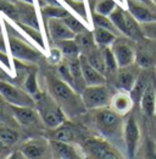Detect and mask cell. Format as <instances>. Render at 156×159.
<instances>
[{
    "label": "cell",
    "instance_id": "277c9868",
    "mask_svg": "<svg viewBox=\"0 0 156 159\" xmlns=\"http://www.w3.org/2000/svg\"><path fill=\"white\" fill-rule=\"evenodd\" d=\"M110 19L121 32V34L131 38L132 40H141L144 37L140 22L134 19V16L122 6L117 5V7L111 12Z\"/></svg>",
    "mask_w": 156,
    "mask_h": 159
},
{
    "label": "cell",
    "instance_id": "1f68e13d",
    "mask_svg": "<svg viewBox=\"0 0 156 159\" xmlns=\"http://www.w3.org/2000/svg\"><path fill=\"white\" fill-rule=\"evenodd\" d=\"M40 12L46 19H51V17L62 19L68 12V9H66L63 5H44L41 6Z\"/></svg>",
    "mask_w": 156,
    "mask_h": 159
},
{
    "label": "cell",
    "instance_id": "9c48e42d",
    "mask_svg": "<svg viewBox=\"0 0 156 159\" xmlns=\"http://www.w3.org/2000/svg\"><path fill=\"white\" fill-rule=\"evenodd\" d=\"M111 50L116 58L118 67H126L136 62V48L133 42L128 37H117L114 44L111 45Z\"/></svg>",
    "mask_w": 156,
    "mask_h": 159
},
{
    "label": "cell",
    "instance_id": "5b68a950",
    "mask_svg": "<svg viewBox=\"0 0 156 159\" xmlns=\"http://www.w3.org/2000/svg\"><path fill=\"white\" fill-rule=\"evenodd\" d=\"M82 151L88 158L94 159H117L122 156L116 148L106 139L89 137L82 143Z\"/></svg>",
    "mask_w": 156,
    "mask_h": 159
},
{
    "label": "cell",
    "instance_id": "cb8c5ba5",
    "mask_svg": "<svg viewBox=\"0 0 156 159\" xmlns=\"http://www.w3.org/2000/svg\"><path fill=\"white\" fill-rule=\"evenodd\" d=\"M88 61L93 67H95L98 71L104 74L106 76V65H105V57H104V48L102 47H95L89 53L84 54Z\"/></svg>",
    "mask_w": 156,
    "mask_h": 159
},
{
    "label": "cell",
    "instance_id": "8d00e7d4",
    "mask_svg": "<svg viewBox=\"0 0 156 159\" xmlns=\"http://www.w3.org/2000/svg\"><path fill=\"white\" fill-rule=\"evenodd\" d=\"M63 5H67L71 7L76 14H78L83 20H87V11H85V5L83 0H61Z\"/></svg>",
    "mask_w": 156,
    "mask_h": 159
},
{
    "label": "cell",
    "instance_id": "8992f818",
    "mask_svg": "<svg viewBox=\"0 0 156 159\" xmlns=\"http://www.w3.org/2000/svg\"><path fill=\"white\" fill-rule=\"evenodd\" d=\"M82 99L88 110H95L99 108L109 107L111 103L112 94L110 88L105 84H95V86H87L82 93Z\"/></svg>",
    "mask_w": 156,
    "mask_h": 159
},
{
    "label": "cell",
    "instance_id": "6da1fadb",
    "mask_svg": "<svg viewBox=\"0 0 156 159\" xmlns=\"http://www.w3.org/2000/svg\"><path fill=\"white\" fill-rule=\"evenodd\" d=\"M46 84L48 92L67 116L75 118L88 110L83 103L80 93H78L71 84L65 82L60 76L49 74L46 76Z\"/></svg>",
    "mask_w": 156,
    "mask_h": 159
},
{
    "label": "cell",
    "instance_id": "836d02e7",
    "mask_svg": "<svg viewBox=\"0 0 156 159\" xmlns=\"http://www.w3.org/2000/svg\"><path fill=\"white\" fill-rule=\"evenodd\" d=\"M62 20L65 21V23L68 26V28H70L72 32H75V34L80 33V32H84V31L88 30L87 26L79 20V19H77L76 16H73L70 11L66 14V16L62 17Z\"/></svg>",
    "mask_w": 156,
    "mask_h": 159
},
{
    "label": "cell",
    "instance_id": "f35d334b",
    "mask_svg": "<svg viewBox=\"0 0 156 159\" xmlns=\"http://www.w3.org/2000/svg\"><path fill=\"white\" fill-rule=\"evenodd\" d=\"M140 25H141L144 37L148 39L156 40V21L145 22V23H140Z\"/></svg>",
    "mask_w": 156,
    "mask_h": 159
},
{
    "label": "cell",
    "instance_id": "52a82bcc",
    "mask_svg": "<svg viewBox=\"0 0 156 159\" xmlns=\"http://www.w3.org/2000/svg\"><path fill=\"white\" fill-rule=\"evenodd\" d=\"M0 96L10 105L36 108V100L31 93L12 84L10 81L0 80Z\"/></svg>",
    "mask_w": 156,
    "mask_h": 159
},
{
    "label": "cell",
    "instance_id": "484cf974",
    "mask_svg": "<svg viewBox=\"0 0 156 159\" xmlns=\"http://www.w3.org/2000/svg\"><path fill=\"white\" fill-rule=\"evenodd\" d=\"M14 22H15V25L17 26L16 28L22 32V34L27 36L28 38H31L34 43H37L39 47H40L41 52H45V43H44L43 36H41V33H40V30H37V28H34V27H32V26L24 25V23L19 22V21H14Z\"/></svg>",
    "mask_w": 156,
    "mask_h": 159
},
{
    "label": "cell",
    "instance_id": "7402d4cb",
    "mask_svg": "<svg viewBox=\"0 0 156 159\" xmlns=\"http://www.w3.org/2000/svg\"><path fill=\"white\" fill-rule=\"evenodd\" d=\"M67 60H68L71 75H72V80H73V88L77 91L78 93H82V91L87 87V82H85L83 72H82V66H80L79 57Z\"/></svg>",
    "mask_w": 156,
    "mask_h": 159
},
{
    "label": "cell",
    "instance_id": "816d5d0a",
    "mask_svg": "<svg viewBox=\"0 0 156 159\" xmlns=\"http://www.w3.org/2000/svg\"><path fill=\"white\" fill-rule=\"evenodd\" d=\"M118 1H121V0H118Z\"/></svg>",
    "mask_w": 156,
    "mask_h": 159
},
{
    "label": "cell",
    "instance_id": "4fadbf2b",
    "mask_svg": "<svg viewBox=\"0 0 156 159\" xmlns=\"http://www.w3.org/2000/svg\"><path fill=\"white\" fill-rule=\"evenodd\" d=\"M140 71H141V67L136 62L129 65V66H126V67H119L116 76H115L116 87L118 89L131 92V89L133 88Z\"/></svg>",
    "mask_w": 156,
    "mask_h": 159
},
{
    "label": "cell",
    "instance_id": "9a60e30c",
    "mask_svg": "<svg viewBox=\"0 0 156 159\" xmlns=\"http://www.w3.org/2000/svg\"><path fill=\"white\" fill-rule=\"evenodd\" d=\"M12 113L16 121L20 126L29 127V126H37L39 122V113L36 108L32 107H16L11 105Z\"/></svg>",
    "mask_w": 156,
    "mask_h": 159
},
{
    "label": "cell",
    "instance_id": "8fae6325",
    "mask_svg": "<svg viewBox=\"0 0 156 159\" xmlns=\"http://www.w3.org/2000/svg\"><path fill=\"white\" fill-rule=\"evenodd\" d=\"M123 141H124V146H126L128 157L129 158L134 157L136 149H138V146H139V141H140V131H139L136 118L133 115H129L128 119L124 122Z\"/></svg>",
    "mask_w": 156,
    "mask_h": 159
},
{
    "label": "cell",
    "instance_id": "5bb4252c",
    "mask_svg": "<svg viewBox=\"0 0 156 159\" xmlns=\"http://www.w3.org/2000/svg\"><path fill=\"white\" fill-rule=\"evenodd\" d=\"M48 33L50 34L51 39L55 43L58 40L72 39L76 36L75 32H72L68 28V26L65 23V21L62 19H56V17L48 19Z\"/></svg>",
    "mask_w": 156,
    "mask_h": 159
},
{
    "label": "cell",
    "instance_id": "b9f144b4",
    "mask_svg": "<svg viewBox=\"0 0 156 159\" xmlns=\"http://www.w3.org/2000/svg\"><path fill=\"white\" fill-rule=\"evenodd\" d=\"M0 62H2L5 66H7V67H10V62H9V57H7V54L6 53H2V52H0Z\"/></svg>",
    "mask_w": 156,
    "mask_h": 159
},
{
    "label": "cell",
    "instance_id": "ffe728a7",
    "mask_svg": "<svg viewBox=\"0 0 156 159\" xmlns=\"http://www.w3.org/2000/svg\"><path fill=\"white\" fill-rule=\"evenodd\" d=\"M140 109L143 111V114L148 118H151L155 115L156 111V94H155V88L153 82L146 87V89L144 91L140 102H139Z\"/></svg>",
    "mask_w": 156,
    "mask_h": 159
},
{
    "label": "cell",
    "instance_id": "4dcf8cb0",
    "mask_svg": "<svg viewBox=\"0 0 156 159\" xmlns=\"http://www.w3.org/2000/svg\"><path fill=\"white\" fill-rule=\"evenodd\" d=\"M92 23H93L94 27H102V28L112 31L114 33H116L117 36L121 34V32L117 30V27L111 21L110 16H105V15H101L97 11H93L92 12Z\"/></svg>",
    "mask_w": 156,
    "mask_h": 159
},
{
    "label": "cell",
    "instance_id": "f546056e",
    "mask_svg": "<svg viewBox=\"0 0 156 159\" xmlns=\"http://www.w3.org/2000/svg\"><path fill=\"white\" fill-rule=\"evenodd\" d=\"M77 131L75 130V127L72 126V124L65 121L61 126H58V129L54 130L51 139H58V141H65V142H72L73 139H76Z\"/></svg>",
    "mask_w": 156,
    "mask_h": 159
},
{
    "label": "cell",
    "instance_id": "ba28073f",
    "mask_svg": "<svg viewBox=\"0 0 156 159\" xmlns=\"http://www.w3.org/2000/svg\"><path fill=\"white\" fill-rule=\"evenodd\" d=\"M7 43H9V47H10L11 55L14 57V59H17L19 61L36 64L41 58L40 52L36 50L32 45L27 44L24 40L19 38V36H16V34L9 33Z\"/></svg>",
    "mask_w": 156,
    "mask_h": 159
},
{
    "label": "cell",
    "instance_id": "f907efd6",
    "mask_svg": "<svg viewBox=\"0 0 156 159\" xmlns=\"http://www.w3.org/2000/svg\"><path fill=\"white\" fill-rule=\"evenodd\" d=\"M0 32H1V22H0Z\"/></svg>",
    "mask_w": 156,
    "mask_h": 159
},
{
    "label": "cell",
    "instance_id": "ee69618b",
    "mask_svg": "<svg viewBox=\"0 0 156 159\" xmlns=\"http://www.w3.org/2000/svg\"><path fill=\"white\" fill-rule=\"evenodd\" d=\"M6 147H9V146H6L5 143H2V142L0 141V154L6 153Z\"/></svg>",
    "mask_w": 156,
    "mask_h": 159
},
{
    "label": "cell",
    "instance_id": "ac0fdd59",
    "mask_svg": "<svg viewBox=\"0 0 156 159\" xmlns=\"http://www.w3.org/2000/svg\"><path fill=\"white\" fill-rule=\"evenodd\" d=\"M134 100L132 98L131 93L128 91H123L119 89L117 93L112 94L110 107L121 115H126L127 113L131 111V109L133 108Z\"/></svg>",
    "mask_w": 156,
    "mask_h": 159
},
{
    "label": "cell",
    "instance_id": "c3c4849f",
    "mask_svg": "<svg viewBox=\"0 0 156 159\" xmlns=\"http://www.w3.org/2000/svg\"><path fill=\"white\" fill-rule=\"evenodd\" d=\"M23 1H27V2H33V0H23Z\"/></svg>",
    "mask_w": 156,
    "mask_h": 159
},
{
    "label": "cell",
    "instance_id": "d6a6232c",
    "mask_svg": "<svg viewBox=\"0 0 156 159\" xmlns=\"http://www.w3.org/2000/svg\"><path fill=\"white\" fill-rule=\"evenodd\" d=\"M104 57H105V65H106V76H116L119 67H118L116 58L111 50V47H104Z\"/></svg>",
    "mask_w": 156,
    "mask_h": 159
},
{
    "label": "cell",
    "instance_id": "f6af8a7d",
    "mask_svg": "<svg viewBox=\"0 0 156 159\" xmlns=\"http://www.w3.org/2000/svg\"><path fill=\"white\" fill-rule=\"evenodd\" d=\"M98 0H89V5H90V7H92V10L94 11V7H95V4H97Z\"/></svg>",
    "mask_w": 156,
    "mask_h": 159
},
{
    "label": "cell",
    "instance_id": "2e32d148",
    "mask_svg": "<svg viewBox=\"0 0 156 159\" xmlns=\"http://www.w3.org/2000/svg\"><path fill=\"white\" fill-rule=\"evenodd\" d=\"M15 5L17 9V20L15 21H19L24 25H28L37 30H40L38 17H37V11L33 6V2H27V1L20 0Z\"/></svg>",
    "mask_w": 156,
    "mask_h": 159
},
{
    "label": "cell",
    "instance_id": "681fc988",
    "mask_svg": "<svg viewBox=\"0 0 156 159\" xmlns=\"http://www.w3.org/2000/svg\"><path fill=\"white\" fill-rule=\"evenodd\" d=\"M151 1H153V4H154V5H156V0H151Z\"/></svg>",
    "mask_w": 156,
    "mask_h": 159
},
{
    "label": "cell",
    "instance_id": "ab89813d",
    "mask_svg": "<svg viewBox=\"0 0 156 159\" xmlns=\"http://www.w3.org/2000/svg\"><path fill=\"white\" fill-rule=\"evenodd\" d=\"M62 53L61 50L56 48H51L50 52H49V57H48V61L51 64V65H58L61 61H62Z\"/></svg>",
    "mask_w": 156,
    "mask_h": 159
},
{
    "label": "cell",
    "instance_id": "d6986e66",
    "mask_svg": "<svg viewBox=\"0 0 156 159\" xmlns=\"http://www.w3.org/2000/svg\"><path fill=\"white\" fill-rule=\"evenodd\" d=\"M50 146H51V151L54 157L60 159H77L80 158L78 151L73 144H71L70 142H65V141H58V139H50Z\"/></svg>",
    "mask_w": 156,
    "mask_h": 159
},
{
    "label": "cell",
    "instance_id": "d4e9b609",
    "mask_svg": "<svg viewBox=\"0 0 156 159\" xmlns=\"http://www.w3.org/2000/svg\"><path fill=\"white\" fill-rule=\"evenodd\" d=\"M93 36H94V39H95L98 47H102V48L104 47H111L118 37L112 31L102 28V27H94Z\"/></svg>",
    "mask_w": 156,
    "mask_h": 159
},
{
    "label": "cell",
    "instance_id": "f1b7e54d",
    "mask_svg": "<svg viewBox=\"0 0 156 159\" xmlns=\"http://www.w3.org/2000/svg\"><path fill=\"white\" fill-rule=\"evenodd\" d=\"M20 139V134L17 127H14L9 124L0 122V141L6 146H14Z\"/></svg>",
    "mask_w": 156,
    "mask_h": 159
},
{
    "label": "cell",
    "instance_id": "60d3db41",
    "mask_svg": "<svg viewBox=\"0 0 156 159\" xmlns=\"http://www.w3.org/2000/svg\"><path fill=\"white\" fill-rule=\"evenodd\" d=\"M0 80H4V81H10V82H11V81L14 80V77H12V76H10V75H9V74H7V72H6V71H5V70H4V69L0 66Z\"/></svg>",
    "mask_w": 156,
    "mask_h": 159
},
{
    "label": "cell",
    "instance_id": "e0dca14e",
    "mask_svg": "<svg viewBox=\"0 0 156 159\" xmlns=\"http://www.w3.org/2000/svg\"><path fill=\"white\" fill-rule=\"evenodd\" d=\"M79 60H80L82 72H83L84 80L87 82V86H95V84H105L106 83L107 80L105 77V75L101 74L100 71H98L95 67H93L84 54L79 55Z\"/></svg>",
    "mask_w": 156,
    "mask_h": 159
},
{
    "label": "cell",
    "instance_id": "d590c367",
    "mask_svg": "<svg viewBox=\"0 0 156 159\" xmlns=\"http://www.w3.org/2000/svg\"><path fill=\"white\" fill-rule=\"evenodd\" d=\"M117 7V2L115 0H98L94 7V11H97L101 15L110 16L111 12Z\"/></svg>",
    "mask_w": 156,
    "mask_h": 159
},
{
    "label": "cell",
    "instance_id": "bcb514c9",
    "mask_svg": "<svg viewBox=\"0 0 156 159\" xmlns=\"http://www.w3.org/2000/svg\"><path fill=\"white\" fill-rule=\"evenodd\" d=\"M153 84H154V88H155V94H156V76H154V79H153ZM155 115H156V111H155Z\"/></svg>",
    "mask_w": 156,
    "mask_h": 159
},
{
    "label": "cell",
    "instance_id": "3957f363",
    "mask_svg": "<svg viewBox=\"0 0 156 159\" xmlns=\"http://www.w3.org/2000/svg\"><path fill=\"white\" fill-rule=\"evenodd\" d=\"M94 122L98 131L106 139H116L123 137L124 124L122 115L116 113L111 107H104L94 110Z\"/></svg>",
    "mask_w": 156,
    "mask_h": 159
},
{
    "label": "cell",
    "instance_id": "7a4b0ae2",
    "mask_svg": "<svg viewBox=\"0 0 156 159\" xmlns=\"http://www.w3.org/2000/svg\"><path fill=\"white\" fill-rule=\"evenodd\" d=\"M36 100V109L38 110L39 116L45 127L55 130L66 121V114L61 107L50 96V93L37 92L33 94Z\"/></svg>",
    "mask_w": 156,
    "mask_h": 159
},
{
    "label": "cell",
    "instance_id": "30bf717a",
    "mask_svg": "<svg viewBox=\"0 0 156 159\" xmlns=\"http://www.w3.org/2000/svg\"><path fill=\"white\" fill-rule=\"evenodd\" d=\"M21 152L24 154L26 158L29 159H39V158H48L53 154L50 141H46L45 139H32L27 142H24L21 146Z\"/></svg>",
    "mask_w": 156,
    "mask_h": 159
},
{
    "label": "cell",
    "instance_id": "44dd1931",
    "mask_svg": "<svg viewBox=\"0 0 156 159\" xmlns=\"http://www.w3.org/2000/svg\"><path fill=\"white\" fill-rule=\"evenodd\" d=\"M150 75H151V74L148 71V69H144V70L140 71V74H139V76H138V79H136V83H134V86H133V88H132L131 92H129L131 96H132V98H133V100H134V104H139L140 98H141L144 91H145L146 87L153 82V79H154V77H151Z\"/></svg>",
    "mask_w": 156,
    "mask_h": 159
},
{
    "label": "cell",
    "instance_id": "e575fe53",
    "mask_svg": "<svg viewBox=\"0 0 156 159\" xmlns=\"http://www.w3.org/2000/svg\"><path fill=\"white\" fill-rule=\"evenodd\" d=\"M0 122H5V124H9L14 127H19V122L16 121L15 116H14L11 105L7 107L1 100H0Z\"/></svg>",
    "mask_w": 156,
    "mask_h": 159
},
{
    "label": "cell",
    "instance_id": "7c38bea8",
    "mask_svg": "<svg viewBox=\"0 0 156 159\" xmlns=\"http://www.w3.org/2000/svg\"><path fill=\"white\" fill-rule=\"evenodd\" d=\"M127 10L140 23L156 21V5L154 4H148L139 0H127Z\"/></svg>",
    "mask_w": 156,
    "mask_h": 159
},
{
    "label": "cell",
    "instance_id": "7bdbcfd3",
    "mask_svg": "<svg viewBox=\"0 0 156 159\" xmlns=\"http://www.w3.org/2000/svg\"><path fill=\"white\" fill-rule=\"evenodd\" d=\"M0 52L6 53V45H5V40H4V38H2L1 32H0Z\"/></svg>",
    "mask_w": 156,
    "mask_h": 159
},
{
    "label": "cell",
    "instance_id": "7dc6e473",
    "mask_svg": "<svg viewBox=\"0 0 156 159\" xmlns=\"http://www.w3.org/2000/svg\"><path fill=\"white\" fill-rule=\"evenodd\" d=\"M139 1H143V2H148V4H153L151 0H139Z\"/></svg>",
    "mask_w": 156,
    "mask_h": 159
},
{
    "label": "cell",
    "instance_id": "74e56055",
    "mask_svg": "<svg viewBox=\"0 0 156 159\" xmlns=\"http://www.w3.org/2000/svg\"><path fill=\"white\" fill-rule=\"evenodd\" d=\"M26 91L31 93L32 96L38 92V84H37V77H36V70H29L26 75V81H24Z\"/></svg>",
    "mask_w": 156,
    "mask_h": 159
},
{
    "label": "cell",
    "instance_id": "83f0119b",
    "mask_svg": "<svg viewBox=\"0 0 156 159\" xmlns=\"http://www.w3.org/2000/svg\"><path fill=\"white\" fill-rule=\"evenodd\" d=\"M56 47L61 50L62 55L65 59H72V58H78L80 55V50L78 47L77 42L75 38L72 39H63L56 42Z\"/></svg>",
    "mask_w": 156,
    "mask_h": 159
},
{
    "label": "cell",
    "instance_id": "4316f807",
    "mask_svg": "<svg viewBox=\"0 0 156 159\" xmlns=\"http://www.w3.org/2000/svg\"><path fill=\"white\" fill-rule=\"evenodd\" d=\"M75 40L77 42L78 47H79L80 54H87V53H89L92 49H94L97 47L93 32H90L88 30L84 31V32L77 33L75 36Z\"/></svg>",
    "mask_w": 156,
    "mask_h": 159
},
{
    "label": "cell",
    "instance_id": "603a6c76",
    "mask_svg": "<svg viewBox=\"0 0 156 159\" xmlns=\"http://www.w3.org/2000/svg\"><path fill=\"white\" fill-rule=\"evenodd\" d=\"M148 45L144 44L143 47L136 48V62L141 69H150L156 65V54L151 48H146Z\"/></svg>",
    "mask_w": 156,
    "mask_h": 159
}]
</instances>
